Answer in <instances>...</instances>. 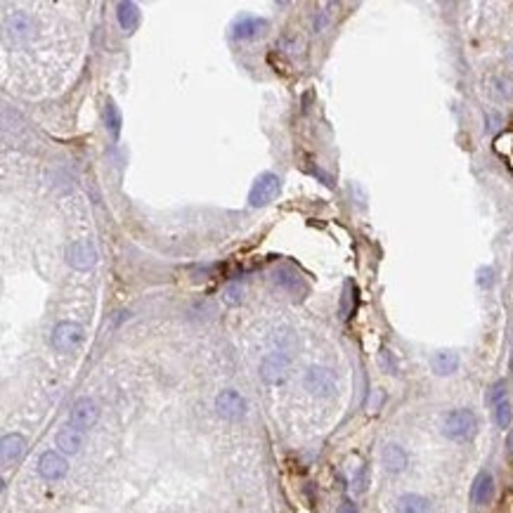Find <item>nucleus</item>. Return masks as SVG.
<instances>
[{"instance_id": "f257e3e1", "label": "nucleus", "mask_w": 513, "mask_h": 513, "mask_svg": "<svg viewBox=\"0 0 513 513\" xmlns=\"http://www.w3.org/2000/svg\"><path fill=\"white\" fill-rule=\"evenodd\" d=\"M476 431H478V419L471 409H452L443 419L445 438L455 440V443H466V440L476 435Z\"/></svg>"}, {"instance_id": "f03ea898", "label": "nucleus", "mask_w": 513, "mask_h": 513, "mask_svg": "<svg viewBox=\"0 0 513 513\" xmlns=\"http://www.w3.org/2000/svg\"><path fill=\"white\" fill-rule=\"evenodd\" d=\"M303 385H305V390L312 393V395L329 397L336 393V376H334V371L326 369V366H310V369L305 371Z\"/></svg>"}, {"instance_id": "7ed1b4c3", "label": "nucleus", "mask_w": 513, "mask_h": 513, "mask_svg": "<svg viewBox=\"0 0 513 513\" xmlns=\"http://www.w3.org/2000/svg\"><path fill=\"white\" fill-rule=\"evenodd\" d=\"M83 341V326L76 322H59L52 331V348L57 352H73Z\"/></svg>"}, {"instance_id": "20e7f679", "label": "nucleus", "mask_w": 513, "mask_h": 513, "mask_svg": "<svg viewBox=\"0 0 513 513\" xmlns=\"http://www.w3.org/2000/svg\"><path fill=\"white\" fill-rule=\"evenodd\" d=\"M279 187H282V183H279V178L275 175V173H263V175L253 183L251 194H249V204L253 206V209H256V206L270 204L272 199L279 194Z\"/></svg>"}, {"instance_id": "39448f33", "label": "nucleus", "mask_w": 513, "mask_h": 513, "mask_svg": "<svg viewBox=\"0 0 513 513\" xmlns=\"http://www.w3.org/2000/svg\"><path fill=\"white\" fill-rule=\"evenodd\" d=\"M95 261H97V251L90 242L78 239V242H71L69 246H66V263H69L71 268L88 270L95 265Z\"/></svg>"}, {"instance_id": "423d86ee", "label": "nucleus", "mask_w": 513, "mask_h": 513, "mask_svg": "<svg viewBox=\"0 0 513 513\" xmlns=\"http://www.w3.org/2000/svg\"><path fill=\"white\" fill-rule=\"evenodd\" d=\"M216 409L223 419L237 421L246 414V400L237 390H220V395L216 397Z\"/></svg>"}, {"instance_id": "0eeeda50", "label": "nucleus", "mask_w": 513, "mask_h": 513, "mask_svg": "<svg viewBox=\"0 0 513 513\" xmlns=\"http://www.w3.org/2000/svg\"><path fill=\"white\" fill-rule=\"evenodd\" d=\"M97 416H99V409H97L95 400L81 397V400H76V402H73V407H71V426H76L78 431L92 428L95 421H97Z\"/></svg>"}, {"instance_id": "6e6552de", "label": "nucleus", "mask_w": 513, "mask_h": 513, "mask_svg": "<svg viewBox=\"0 0 513 513\" xmlns=\"http://www.w3.org/2000/svg\"><path fill=\"white\" fill-rule=\"evenodd\" d=\"M66 471H69V462L59 452H45L38 459V473H41L45 481H62Z\"/></svg>"}, {"instance_id": "1a4fd4ad", "label": "nucleus", "mask_w": 513, "mask_h": 513, "mask_svg": "<svg viewBox=\"0 0 513 513\" xmlns=\"http://www.w3.org/2000/svg\"><path fill=\"white\" fill-rule=\"evenodd\" d=\"M286 374H289V359H286V355H282V352H272V355L263 359L261 376L268 383H282Z\"/></svg>"}, {"instance_id": "9d476101", "label": "nucleus", "mask_w": 513, "mask_h": 513, "mask_svg": "<svg viewBox=\"0 0 513 513\" xmlns=\"http://www.w3.org/2000/svg\"><path fill=\"white\" fill-rule=\"evenodd\" d=\"M26 452V440L19 433H8L0 443V455H3V466H15Z\"/></svg>"}, {"instance_id": "9b49d317", "label": "nucleus", "mask_w": 513, "mask_h": 513, "mask_svg": "<svg viewBox=\"0 0 513 513\" xmlns=\"http://www.w3.org/2000/svg\"><path fill=\"white\" fill-rule=\"evenodd\" d=\"M492 497H495V478H492V473L488 471L478 473V478L473 481V488H471V502L476 506H488L492 502Z\"/></svg>"}, {"instance_id": "f8f14e48", "label": "nucleus", "mask_w": 513, "mask_h": 513, "mask_svg": "<svg viewBox=\"0 0 513 513\" xmlns=\"http://www.w3.org/2000/svg\"><path fill=\"white\" fill-rule=\"evenodd\" d=\"M83 431H78L76 426H64V428H59L57 433V447L64 452V455H78V452L83 450Z\"/></svg>"}, {"instance_id": "ddd939ff", "label": "nucleus", "mask_w": 513, "mask_h": 513, "mask_svg": "<svg viewBox=\"0 0 513 513\" xmlns=\"http://www.w3.org/2000/svg\"><path fill=\"white\" fill-rule=\"evenodd\" d=\"M381 462H383V469L388 473H402L404 469H407L409 459H407V452L400 447V445L390 443V445H385V447H383Z\"/></svg>"}, {"instance_id": "4468645a", "label": "nucleus", "mask_w": 513, "mask_h": 513, "mask_svg": "<svg viewBox=\"0 0 513 513\" xmlns=\"http://www.w3.org/2000/svg\"><path fill=\"white\" fill-rule=\"evenodd\" d=\"M268 29V24H265V19H258V17H242L237 19L235 24V38L237 41H251V38H258L261 33Z\"/></svg>"}, {"instance_id": "2eb2a0df", "label": "nucleus", "mask_w": 513, "mask_h": 513, "mask_svg": "<svg viewBox=\"0 0 513 513\" xmlns=\"http://www.w3.org/2000/svg\"><path fill=\"white\" fill-rule=\"evenodd\" d=\"M431 366L438 376H450L459 369V355L452 350H438L431 359Z\"/></svg>"}, {"instance_id": "dca6fc26", "label": "nucleus", "mask_w": 513, "mask_h": 513, "mask_svg": "<svg viewBox=\"0 0 513 513\" xmlns=\"http://www.w3.org/2000/svg\"><path fill=\"white\" fill-rule=\"evenodd\" d=\"M395 513H431V502L421 495L407 492L395 502Z\"/></svg>"}, {"instance_id": "f3484780", "label": "nucleus", "mask_w": 513, "mask_h": 513, "mask_svg": "<svg viewBox=\"0 0 513 513\" xmlns=\"http://www.w3.org/2000/svg\"><path fill=\"white\" fill-rule=\"evenodd\" d=\"M116 15H118V24H121L125 31H135L137 29L140 8L135 3H118L116 5Z\"/></svg>"}, {"instance_id": "a211bd4d", "label": "nucleus", "mask_w": 513, "mask_h": 513, "mask_svg": "<svg viewBox=\"0 0 513 513\" xmlns=\"http://www.w3.org/2000/svg\"><path fill=\"white\" fill-rule=\"evenodd\" d=\"M492 409H495V424L499 426V428H502V431L509 428L511 421H513V407H511L509 397L502 400V402H497Z\"/></svg>"}, {"instance_id": "6ab92c4d", "label": "nucleus", "mask_w": 513, "mask_h": 513, "mask_svg": "<svg viewBox=\"0 0 513 513\" xmlns=\"http://www.w3.org/2000/svg\"><path fill=\"white\" fill-rule=\"evenodd\" d=\"M104 121L109 125V130L114 132V135H118V130H121V114H118V109L111 102L104 106Z\"/></svg>"}, {"instance_id": "aec40b11", "label": "nucleus", "mask_w": 513, "mask_h": 513, "mask_svg": "<svg viewBox=\"0 0 513 513\" xmlns=\"http://www.w3.org/2000/svg\"><path fill=\"white\" fill-rule=\"evenodd\" d=\"M242 296H244V291H242V286H239V284L225 286V291H223V301L228 305H239V303H242Z\"/></svg>"}, {"instance_id": "412c9836", "label": "nucleus", "mask_w": 513, "mask_h": 513, "mask_svg": "<svg viewBox=\"0 0 513 513\" xmlns=\"http://www.w3.org/2000/svg\"><path fill=\"white\" fill-rule=\"evenodd\" d=\"M502 400H506V381H497L488 390V404H490V407H495V404L502 402Z\"/></svg>"}, {"instance_id": "4be33fe9", "label": "nucleus", "mask_w": 513, "mask_h": 513, "mask_svg": "<svg viewBox=\"0 0 513 513\" xmlns=\"http://www.w3.org/2000/svg\"><path fill=\"white\" fill-rule=\"evenodd\" d=\"M497 92L499 95H502L504 99H509V97H513V83L509 81V78H499L497 81Z\"/></svg>"}, {"instance_id": "5701e85b", "label": "nucleus", "mask_w": 513, "mask_h": 513, "mask_svg": "<svg viewBox=\"0 0 513 513\" xmlns=\"http://www.w3.org/2000/svg\"><path fill=\"white\" fill-rule=\"evenodd\" d=\"M478 275H481V279H478V284H481V286H485V289H488V286L492 284V275H495V272H492L490 268H483L481 272H478Z\"/></svg>"}, {"instance_id": "b1692460", "label": "nucleus", "mask_w": 513, "mask_h": 513, "mask_svg": "<svg viewBox=\"0 0 513 513\" xmlns=\"http://www.w3.org/2000/svg\"><path fill=\"white\" fill-rule=\"evenodd\" d=\"M338 513H357V509H355V504L345 499V502L341 504V509H338Z\"/></svg>"}, {"instance_id": "393cba45", "label": "nucleus", "mask_w": 513, "mask_h": 513, "mask_svg": "<svg viewBox=\"0 0 513 513\" xmlns=\"http://www.w3.org/2000/svg\"><path fill=\"white\" fill-rule=\"evenodd\" d=\"M509 59H511V64H513V45H511V50H509Z\"/></svg>"}]
</instances>
